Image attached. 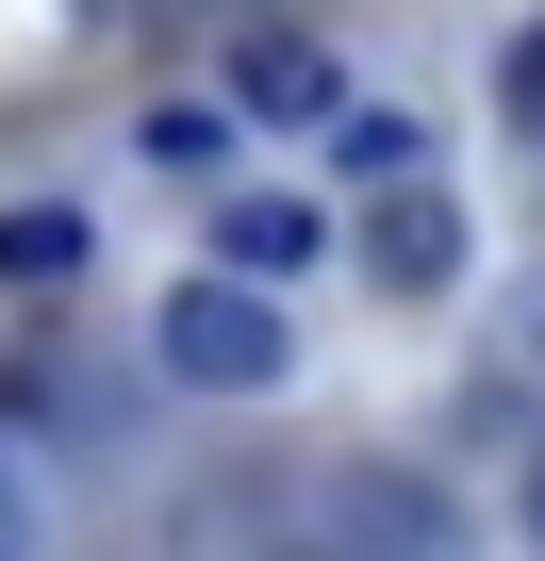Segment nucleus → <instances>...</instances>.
Segmentation results:
<instances>
[{"label":"nucleus","instance_id":"f257e3e1","mask_svg":"<svg viewBox=\"0 0 545 561\" xmlns=\"http://www.w3.org/2000/svg\"><path fill=\"white\" fill-rule=\"evenodd\" d=\"M166 380H198V397H282L298 380V331H282V280H182V298H166Z\"/></svg>","mask_w":545,"mask_h":561},{"label":"nucleus","instance_id":"9b49d317","mask_svg":"<svg viewBox=\"0 0 545 561\" xmlns=\"http://www.w3.org/2000/svg\"><path fill=\"white\" fill-rule=\"evenodd\" d=\"M0 561H34V479L0 462Z\"/></svg>","mask_w":545,"mask_h":561},{"label":"nucleus","instance_id":"ddd939ff","mask_svg":"<svg viewBox=\"0 0 545 561\" xmlns=\"http://www.w3.org/2000/svg\"><path fill=\"white\" fill-rule=\"evenodd\" d=\"M264 561H348V545H331V528H282V545H264Z\"/></svg>","mask_w":545,"mask_h":561},{"label":"nucleus","instance_id":"f8f14e48","mask_svg":"<svg viewBox=\"0 0 545 561\" xmlns=\"http://www.w3.org/2000/svg\"><path fill=\"white\" fill-rule=\"evenodd\" d=\"M512 528H529V561H545V430H529V479H512Z\"/></svg>","mask_w":545,"mask_h":561},{"label":"nucleus","instance_id":"423d86ee","mask_svg":"<svg viewBox=\"0 0 545 561\" xmlns=\"http://www.w3.org/2000/svg\"><path fill=\"white\" fill-rule=\"evenodd\" d=\"M83 264H100V231L67 198H18V215H0V298H67Z\"/></svg>","mask_w":545,"mask_h":561},{"label":"nucleus","instance_id":"0eeeda50","mask_svg":"<svg viewBox=\"0 0 545 561\" xmlns=\"http://www.w3.org/2000/svg\"><path fill=\"white\" fill-rule=\"evenodd\" d=\"M479 413H496V430H512V413L545 430V280H529V298L479 331Z\"/></svg>","mask_w":545,"mask_h":561},{"label":"nucleus","instance_id":"39448f33","mask_svg":"<svg viewBox=\"0 0 545 561\" xmlns=\"http://www.w3.org/2000/svg\"><path fill=\"white\" fill-rule=\"evenodd\" d=\"M315 248H331V215H315V198H282V182H248V198L215 215V264H231V280H298Z\"/></svg>","mask_w":545,"mask_h":561},{"label":"nucleus","instance_id":"f03ea898","mask_svg":"<svg viewBox=\"0 0 545 561\" xmlns=\"http://www.w3.org/2000/svg\"><path fill=\"white\" fill-rule=\"evenodd\" d=\"M364 280L381 298H446L463 280V198L413 165V182H364Z\"/></svg>","mask_w":545,"mask_h":561},{"label":"nucleus","instance_id":"4468645a","mask_svg":"<svg viewBox=\"0 0 545 561\" xmlns=\"http://www.w3.org/2000/svg\"><path fill=\"white\" fill-rule=\"evenodd\" d=\"M149 18H248V0H149Z\"/></svg>","mask_w":545,"mask_h":561},{"label":"nucleus","instance_id":"9d476101","mask_svg":"<svg viewBox=\"0 0 545 561\" xmlns=\"http://www.w3.org/2000/svg\"><path fill=\"white\" fill-rule=\"evenodd\" d=\"M496 100H512V116H529V133H545V18H529V34H512V50H496Z\"/></svg>","mask_w":545,"mask_h":561},{"label":"nucleus","instance_id":"1a4fd4ad","mask_svg":"<svg viewBox=\"0 0 545 561\" xmlns=\"http://www.w3.org/2000/svg\"><path fill=\"white\" fill-rule=\"evenodd\" d=\"M149 165L215 182V165H231V100H149Z\"/></svg>","mask_w":545,"mask_h":561},{"label":"nucleus","instance_id":"6e6552de","mask_svg":"<svg viewBox=\"0 0 545 561\" xmlns=\"http://www.w3.org/2000/svg\"><path fill=\"white\" fill-rule=\"evenodd\" d=\"M331 165H348V182H413V165H430V133H413L397 100H331Z\"/></svg>","mask_w":545,"mask_h":561},{"label":"nucleus","instance_id":"7ed1b4c3","mask_svg":"<svg viewBox=\"0 0 545 561\" xmlns=\"http://www.w3.org/2000/svg\"><path fill=\"white\" fill-rule=\"evenodd\" d=\"M331 512H348V528H331L348 561H446V545H463V528H446V495H430L413 462H348V495H331Z\"/></svg>","mask_w":545,"mask_h":561},{"label":"nucleus","instance_id":"20e7f679","mask_svg":"<svg viewBox=\"0 0 545 561\" xmlns=\"http://www.w3.org/2000/svg\"><path fill=\"white\" fill-rule=\"evenodd\" d=\"M331 100H348V67H331L315 34H231V116H282V133H298V116H331Z\"/></svg>","mask_w":545,"mask_h":561}]
</instances>
